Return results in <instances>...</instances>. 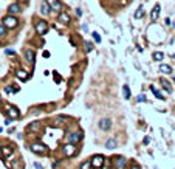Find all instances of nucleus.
Here are the masks:
<instances>
[{
    "label": "nucleus",
    "instance_id": "nucleus-1",
    "mask_svg": "<svg viewBox=\"0 0 175 169\" xmlns=\"http://www.w3.org/2000/svg\"><path fill=\"white\" fill-rule=\"evenodd\" d=\"M6 28H16L17 25H19V20H17V17L13 16V14H8L6 17H3V22H2Z\"/></svg>",
    "mask_w": 175,
    "mask_h": 169
},
{
    "label": "nucleus",
    "instance_id": "nucleus-2",
    "mask_svg": "<svg viewBox=\"0 0 175 169\" xmlns=\"http://www.w3.org/2000/svg\"><path fill=\"white\" fill-rule=\"evenodd\" d=\"M5 110H6V113H8V117L13 118V120H16V118L20 117V112L17 110V107H14V105L6 104V105H5Z\"/></svg>",
    "mask_w": 175,
    "mask_h": 169
},
{
    "label": "nucleus",
    "instance_id": "nucleus-3",
    "mask_svg": "<svg viewBox=\"0 0 175 169\" xmlns=\"http://www.w3.org/2000/svg\"><path fill=\"white\" fill-rule=\"evenodd\" d=\"M30 149L33 150L34 154H45V152H47V146L42 144V143H31Z\"/></svg>",
    "mask_w": 175,
    "mask_h": 169
},
{
    "label": "nucleus",
    "instance_id": "nucleus-4",
    "mask_svg": "<svg viewBox=\"0 0 175 169\" xmlns=\"http://www.w3.org/2000/svg\"><path fill=\"white\" fill-rule=\"evenodd\" d=\"M36 31H37V34L43 36V34L48 31V23L45 22V20H39L37 23H36Z\"/></svg>",
    "mask_w": 175,
    "mask_h": 169
},
{
    "label": "nucleus",
    "instance_id": "nucleus-5",
    "mask_svg": "<svg viewBox=\"0 0 175 169\" xmlns=\"http://www.w3.org/2000/svg\"><path fill=\"white\" fill-rule=\"evenodd\" d=\"M67 140L70 141V143H73V144H76V143H79V141L82 140V132H73V133H70V135L67 137Z\"/></svg>",
    "mask_w": 175,
    "mask_h": 169
},
{
    "label": "nucleus",
    "instance_id": "nucleus-6",
    "mask_svg": "<svg viewBox=\"0 0 175 169\" xmlns=\"http://www.w3.org/2000/svg\"><path fill=\"white\" fill-rule=\"evenodd\" d=\"M64 154H65V157H73L76 154V144H73V143L65 144L64 146Z\"/></svg>",
    "mask_w": 175,
    "mask_h": 169
},
{
    "label": "nucleus",
    "instance_id": "nucleus-7",
    "mask_svg": "<svg viewBox=\"0 0 175 169\" xmlns=\"http://www.w3.org/2000/svg\"><path fill=\"white\" fill-rule=\"evenodd\" d=\"M23 55H25V59L28 61V64H30V65H34V58H36V53H34L31 48H25Z\"/></svg>",
    "mask_w": 175,
    "mask_h": 169
},
{
    "label": "nucleus",
    "instance_id": "nucleus-8",
    "mask_svg": "<svg viewBox=\"0 0 175 169\" xmlns=\"http://www.w3.org/2000/svg\"><path fill=\"white\" fill-rule=\"evenodd\" d=\"M45 2L48 3V6L51 8V11H62V3L59 0H45Z\"/></svg>",
    "mask_w": 175,
    "mask_h": 169
},
{
    "label": "nucleus",
    "instance_id": "nucleus-9",
    "mask_svg": "<svg viewBox=\"0 0 175 169\" xmlns=\"http://www.w3.org/2000/svg\"><path fill=\"white\" fill-rule=\"evenodd\" d=\"M104 163V157L102 155H95L93 158H91V166H93L95 169H99L101 166H102Z\"/></svg>",
    "mask_w": 175,
    "mask_h": 169
},
{
    "label": "nucleus",
    "instance_id": "nucleus-10",
    "mask_svg": "<svg viewBox=\"0 0 175 169\" xmlns=\"http://www.w3.org/2000/svg\"><path fill=\"white\" fill-rule=\"evenodd\" d=\"M99 127L101 130H110V127H112V120L110 118H104L99 121Z\"/></svg>",
    "mask_w": 175,
    "mask_h": 169
},
{
    "label": "nucleus",
    "instance_id": "nucleus-11",
    "mask_svg": "<svg viewBox=\"0 0 175 169\" xmlns=\"http://www.w3.org/2000/svg\"><path fill=\"white\" fill-rule=\"evenodd\" d=\"M8 13L13 14V16H16V14L22 13V8H20L19 3H13V5H10V8H8Z\"/></svg>",
    "mask_w": 175,
    "mask_h": 169
},
{
    "label": "nucleus",
    "instance_id": "nucleus-12",
    "mask_svg": "<svg viewBox=\"0 0 175 169\" xmlns=\"http://www.w3.org/2000/svg\"><path fill=\"white\" fill-rule=\"evenodd\" d=\"M58 20H59V23H62V25H68V23H70V16H68L67 13H61L59 17H58Z\"/></svg>",
    "mask_w": 175,
    "mask_h": 169
},
{
    "label": "nucleus",
    "instance_id": "nucleus-13",
    "mask_svg": "<svg viewBox=\"0 0 175 169\" xmlns=\"http://www.w3.org/2000/svg\"><path fill=\"white\" fill-rule=\"evenodd\" d=\"M160 5H155L153 8H152V13H150V20H156L158 19V14H160Z\"/></svg>",
    "mask_w": 175,
    "mask_h": 169
},
{
    "label": "nucleus",
    "instance_id": "nucleus-14",
    "mask_svg": "<svg viewBox=\"0 0 175 169\" xmlns=\"http://www.w3.org/2000/svg\"><path fill=\"white\" fill-rule=\"evenodd\" d=\"M39 129H40V123H39V121H33L30 126H28V132H33V133L37 132Z\"/></svg>",
    "mask_w": 175,
    "mask_h": 169
},
{
    "label": "nucleus",
    "instance_id": "nucleus-15",
    "mask_svg": "<svg viewBox=\"0 0 175 169\" xmlns=\"http://www.w3.org/2000/svg\"><path fill=\"white\" fill-rule=\"evenodd\" d=\"M40 13H42L43 16H48V14L51 13V10H50V6H48L47 2H42V5H40Z\"/></svg>",
    "mask_w": 175,
    "mask_h": 169
},
{
    "label": "nucleus",
    "instance_id": "nucleus-16",
    "mask_svg": "<svg viewBox=\"0 0 175 169\" xmlns=\"http://www.w3.org/2000/svg\"><path fill=\"white\" fill-rule=\"evenodd\" d=\"M16 76L19 79H22V81H26V79H28V73H26L25 70H16Z\"/></svg>",
    "mask_w": 175,
    "mask_h": 169
},
{
    "label": "nucleus",
    "instance_id": "nucleus-17",
    "mask_svg": "<svg viewBox=\"0 0 175 169\" xmlns=\"http://www.w3.org/2000/svg\"><path fill=\"white\" fill-rule=\"evenodd\" d=\"M115 165H116L118 169H123L124 165H126V157H118V158L115 160Z\"/></svg>",
    "mask_w": 175,
    "mask_h": 169
},
{
    "label": "nucleus",
    "instance_id": "nucleus-18",
    "mask_svg": "<svg viewBox=\"0 0 175 169\" xmlns=\"http://www.w3.org/2000/svg\"><path fill=\"white\" fill-rule=\"evenodd\" d=\"M160 72L164 73V75H171V73H172V68H171V65L161 64V65H160Z\"/></svg>",
    "mask_w": 175,
    "mask_h": 169
},
{
    "label": "nucleus",
    "instance_id": "nucleus-19",
    "mask_svg": "<svg viewBox=\"0 0 175 169\" xmlns=\"http://www.w3.org/2000/svg\"><path fill=\"white\" fill-rule=\"evenodd\" d=\"M118 144H116V140H113V138H110V140H107V143H105V147L107 149H115Z\"/></svg>",
    "mask_w": 175,
    "mask_h": 169
},
{
    "label": "nucleus",
    "instance_id": "nucleus-20",
    "mask_svg": "<svg viewBox=\"0 0 175 169\" xmlns=\"http://www.w3.org/2000/svg\"><path fill=\"white\" fill-rule=\"evenodd\" d=\"M160 82H161V85H163V87L166 88V92H168V93H171V92H172V87H171L169 81H166V79H161Z\"/></svg>",
    "mask_w": 175,
    "mask_h": 169
},
{
    "label": "nucleus",
    "instance_id": "nucleus-21",
    "mask_svg": "<svg viewBox=\"0 0 175 169\" xmlns=\"http://www.w3.org/2000/svg\"><path fill=\"white\" fill-rule=\"evenodd\" d=\"M163 59H164V55H163L161 51H155V53H153V61H156V62H161Z\"/></svg>",
    "mask_w": 175,
    "mask_h": 169
},
{
    "label": "nucleus",
    "instance_id": "nucleus-22",
    "mask_svg": "<svg viewBox=\"0 0 175 169\" xmlns=\"http://www.w3.org/2000/svg\"><path fill=\"white\" fill-rule=\"evenodd\" d=\"M65 120H67V118H64V117H59V118H56V120L53 121V126H56V127H58V126H62V124L65 123Z\"/></svg>",
    "mask_w": 175,
    "mask_h": 169
},
{
    "label": "nucleus",
    "instance_id": "nucleus-23",
    "mask_svg": "<svg viewBox=\"0 0 175 169\" xmlns=\"http://www.w3.org/2000/svg\"><path fill=\"white\" fill-rule=\"evenodd\" d=\"M123 93H124V98H126V99H129V98L132 96V95H130V88H129V85H124V87H123Z\"/></svg>",
    "mask_w": 175,
    "mask_h": 169
},
{
    "label": "nucleus",
    "instance_id": "nucleus-24",
    "mask_svg": "<svg viewBox=\"0 0 175 169\" xmlns=\"http://www.w3.org/2000/svg\"><path fill=\"white\" fill-rule=\"evenodd\" d=\"M143 16H144V10H143V6H140V8L135 11V17H136V19H141Z\"/></svg>",
    "mask_w": 175,
    "mask_h": 169
},
{
    "label": "nucleus",
    "instance_id": "nucleus-25",
    "mask_svg": "<svg viewBox=\"0 0 175 169\" xmlns=\"http://www.w3.org/2000/svg\"><path fill=\"white\" fill-rule=\"evenodd\" d=\"M2 154H3L5 157H11L13 149H11V147H2Z\"/></svg>",
    "mask_w": 175,
    "mask_h": 169
},
{
    "label": "nucleus",
    "instance_id": "nucleus-26",
    "mask_svg": "<svg viewBox=\"0 0 175 169\" xmlns=\"http://www.w3.org/2000/svg\"><path fill=\"white\" fill-rule=\"evenodd\" d=\"M150 90L155 93V96L158 98V99H163V98H164V96L161 95V92H158V90H156V88H155V85H150Z\"/></svg>",
    "mask_w": 175,
    "mask_h": 169
},
{
    "label": "nucleus",
    "instance_id": "nucleus-27",
    "mask_svg": "<svg viewBox=\"0 0 175 169\" xmlns=\"http://www.w3.org/2000/svg\"><path fill=\"white\" fill-rule=\"evenodd\" d=\"M93 166H91V162H84L81 166H79V169H91Z\"/></svg>",
    "mask_w": 175,
    "mask_h": 169
},
{
    "label": "nucleus",
    "instance_id": "nucleus-28",
    "mask_svg": "<svg viewBox=\"0 0 175 169\" xmlns=\"http://www.w3.org/2000/svg\"><path fill=\"white\" fill-rule=\"evenodd\" d=\"M5 90H6V93H13V92H19V87H6L5 88Z\"/></svg>",
    "mask_w": 175,
    "mask_h": 169
},
{
    "label": "nucleus",
    "instance_id": "nucleus-29",
    "mask_svg": "<svg viewBox=\"0 0 175 169\" xmlns=\"http://www.w3.org/2000/svg\"><path fill=\"white\" fill-rule=\"evenodd\" d=\"M5 34H6V26L3 23H0V37H3Z\"/></svg>",
    "mask_w": 175,
    "mask_h": 169
},
{
    "label": "nucleus",
    "instance_id": "nucleus-30",
    "mask_svg": "<svg viewBox=\"0 0 175 169\" xmlns=\"http://www.w3.org/2000/svg\"><path fill=\"white\" fill-rule=\"evenodd\" d=\"M91 50H93V43H91V42H85V51L90 53Z\"/></svg>",
    "mask_w": 175,
    "mask_h": 169
},
{
    "label": "nucleus",
    "instance_id": "nucleus-31",
    "mask_svg": "<svg viewBox=\"0 0 175 169\" xmlns=\"http://www.w3.org/2000/svg\"><path fill=\"white\" fill-rule=\"evenodd\" d=\"M93 39H95L96 42H101V36H99L98 33H93Z\"/></svg>",
    "mask_w": 175,
    "mask_h": 169
},
{
    "label": "nucleus",
    "instance_id": "nucleus-32",
    "mask_svg": "<svg viewBox=\"0 0 175 169\" xmlns=\"http://www.w3.org/2000/svg\"><path fill=\"white\" fill-rule=\"evenodd\" d=\"M143 101H146V98L141 95V96H138V102H143Z\"/></svg>",
    "mask_w": 175,
    "mask_h": 169
},
{
    "label": "nucleus",
    "instance_id": "nucleus-33",
    "mask_svg": "<svg viewBox=\"0 0 175 169\" xmlns=\"http://www.w3.org/2000/svg\"><path fill=\"white\" fill-rule=\"evenodd\" d=\"M34 168H36V169H42V166H40L39 163H34Z\"/></svg>",
    "mask_w": 175,
    "mask_h": 169
},
{
    "label": "nucleus",
    "instance_id": "nucleus-34",
    "mask_svg": "<svg viewBox=\"0 0 175 169\" xmlns=\"http://www.w3.org/2000/svg\"><path fill=\"white\" fill-rule=\"evenodd\" d=\"M130 169H140V166H136V165H133V166H132Z\"/></svg>",
    "mask_w": 175,
    "mask_h": 169
},
{
    "label": "nucleus",
    "instance_id": "nucleus-35",
    "mask_svg": "<svg viewBox=\"0 0 175 169\" xmlns=\"http://www.w3.org/2000/svg\"><path fill=\"white\" fill-rule=\"evenodd\" d=\"M172 58H174V59H175V55H172Z\"/></svg>",
    "mask_w": 175,
    "mask_h": 169
}]
</instances>
